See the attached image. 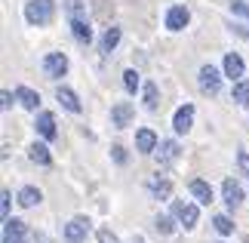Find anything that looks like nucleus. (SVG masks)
Returning a JSON list of instances; mask_svg holds the SVG:
<instances>
[{
    "label": "nucleus",
    "mask_w": 249,
    "mask_h": 243,
    "mask_svg": "<svg viewBox=\"0 0 249 243\" xmlns=\"http://www.w3.org/2000/svg\"><path fill=\"white\" fill-rule=\"evenodd\" d=\"M111 154H114V160H117V163H126V151H123L120 145H114V148H111Z\"/></svg>",
    "instance_id": "33"
},
{
    "label": "nucleus",
    "mask_w": 249,
    "mask_h": 243,
    "mask_svg": "<svg viewBox=\"0 0 249 243\" xmlns=\"http://www.w3.org/2000/svg\"><path fill=\"white\" fill-rule=\"evenodd\" d=\"M136 151H142V154H154L157 151V135H154V130L142 126V130L136 132Z\"/></svg>",
    "instance_id": "9"
},
{
    "label": "nucleus",
    "mask_w": 249,
    "mask_h": 243,
    "mask_svg": "<svg viewBox=\"0 0 249 243\" xmlns=\"http://www.w3.org/2000/svg\"><path fill=\"white\" fill-rule=\"evenodd\" d=\"M9 203H13V194L3 188V194H0V216H3V222H9Z\"/></svg>",
    "instance_id": "28"
},
{
    "label": "nucleus",
    "mask_w": 249,
    "mask_h": 243,
    "mask_svg": "<svg viewBox=\"0 0 249 243\" xmlns=\"http://www.w3.org/2000/svg\"><path fill=\"white\" fill-rule=\"evenodd\" d=\"M191 188V194L197 197V203H213V188H209V182H203V179H194L188 185Z\"/></svg>",
    "instance_id": "16"
},
{
    "label": "nucleus",
    "mask_w": 249,
    "mask_h": 243,
    "mask_svg": "<svg viewBox=\"0 0 249 243\" xmlns=\"http://www.w3.org/2000/svg\"><path fill=\"white\" fill-rule=\"evenodd\" d=\"M117 43H120V28H108L102 37V53H111Z\"/></svg>",
    "instance_id": "22"
},
{
    "label": "nucleus",
    "mask_w": 249,
    "mask_h": 243,
    "mask_svg": "<svg viewBox=\"0 0 249 243\" xmlns=\"http://www.w3.org/2000/svg\"><path fill=\"white\" fill-rule=\"evenodd\" d=\"M148 188H151V194H154L157 200H169L172 197V182L166 176H151L148 179Z\"/></svg>",
    "instance_id": "10"
},
{
    "label": "nucleus",
    "mask_w": 249,
    "mask_h": 243,
    "mask_svg": "<svg viewBox=\"0 0 249 243\" xmlns=\"http://www.w3.org/2000/svg\"><path fill=\"white\" fill-rule=\"evenodd\" d=\"M53 9H55L53 0H31V3L25 6V19L31 25H46L53 19Z\"/></svg>",
    "instance_id": "1"
},
{
    "label": "nucleus",
    "mask_w": 249,
    "mask_h": 243,
    "mask_svg": "<svg viewBox=\"0 0 249 243\" xmlns=\"http://www.w3.org/2000/svg\"><path fill=\"white\" fill-rule=\"evenodd\" d=\"M37 243H50V237H43V234H40V237H37Z\"/></svg>",
    "instance_id": "37"
},
{
    "label": "nucleus",
    "mask_w": 249,
    "mask_h": 243,
    "mask_svg": "<svg viewBox=\"0 0 249 243\" xmlns=\"http://www.w3.org/2000/svg\"><path fill=\"white\" fill-rule=\"evenodd\" d=\"M132 243H145V237H142V234H136V237H132Z\"/></svg>",
    "instance_id": "36"
},
{
    "label": "nucleus",
    "mask_w": 249,
    "mask_h": 243,
    "mask_svg": "<svg viewBox=\"0 0 249 243\" xmlns=\"http://www.w3.org/2000/svg\"><path fill=\"white\" fill-rule=\"evenodd\" d=\"M43 68H46L50 77H62L65 71H68V56H65V53H50L43 59Z\"/></svg>",
    "instance_id": "6"
},
{
    "label": "nucleus",
    "mask_w": 249,
    "mask_h": 243,
    "mask_svg": "<svg viewBox=\"0 0 249 243\" xmlns=\"http://www.w3.org/2000/svg\"><path fill=\"white\" fill-rule=\"evenodd\" d=\"M132 117H136V108H132L129 102H117L111 108V123L117 126V130H126V126L132 123Z\"/></svg>",
    "instance_id": "4"
},
{
    "label": "nucleus",
    "mask_w": 249,
    "mask_h": 243,
    "mask_svg": "<svg viewBox=\"0 0 249 243\" xmlns=\"http://www.w3.org/2000/svg\"><path fill=\"white\" fill-rule=\"evenodd\" d=\"M172 216H176L178 225H185L188 231L197 225V206L188 203V200H176V203H172Z\"/></svg>",
    "instance_id": "2"
},
{
    "label": "nucleus",
    "mask_w": 249,
    "mask_h": 243,
    "mask_svg": "<svg viewBox=\"0 0 249 243\" xmlns=\"http://www.w3.org/2000/svg\"><path fill=\"white\" fill-rule=\"evenodd\" d=\"M142 95H145V108L148 111H157V86L154 83H145V93H142Z\"/></svg>",
    "instance_id": "26"
},
{
    "label": "nucleus",
    "mask_w": 249,
    "mask_h": 243,
    "mask_svg": "<svg viewBox=\"0 0 249 243\" xmlns=\"http://www.w3.org/2000/svg\"><path fill=\"white\" fill-rule=\"evenodd\" d=\"M197 80H200V90H203V93L215 95L218 86H222V74H218V68L203 65V68H200V74H197Z\"/></svg>",
    "instance_id": "3"
},
{
    "label": "nucleus",
    "mask_w": 249,
    "mask_h": 243,
    "mask_svg": "<svg viewBox=\"0 0 249 243\" xmlns=\"http://www.w3.org/2000/svg\"><path fill=\"white\" fill-rule=\"evenodd\" d=\"M28 234V225L22 219H9L3 222V243H22V237Z\"/></svg>",
    "instance_id": "5"
},
{
    "label": "nucleus",
    "mask_w": 249,
    "mask_h": 243,
    "mask_svg": "<svg viewBox=\"0 0 249 243\" xmlns=\"http://www.w3.org/2000/svg\"><path fill=\"white\" fill-rule=\"evenodd\" d=\"M99 243H120V240L114 237V234H111L108 228H102V231H99Z\"/></svg>",
    "instance_id": "31"
},
{
    "label": "nucleus",
    "mask_w": 249,
    "mask_h": 243,
    "mask_svg": "<svg viewBox=\"0 0 249 243\" xmlns=\"http://www.w3.org/2000/svg\"><path fill=\"white\" fill-rule=\"evenodd\" d=\"M86 228H89V222H86V219H74V222L65 225V237H68L71 243H80L86 237Z\"/></svg>",
    "instance_id": "13"
},
{
    "label": "nucleus",
    "mask_w": 249,
    "mask_h": 243,
    "mask_svg": "<svg viewBox=\"0 0 249 243\" xmlns=\"http://www.w3.org/2000/svg\"><path fill=\"white\" fill-rule=\"evenodd\" d=\"M71 28H74L77 43H89V40H92V28L86 25V19H71Z\"/></svg>",
    "instance_id": "19"
},
{
    "label": "nucleus",
    "mask_w": 249,
    "mask_h": 243,
    "mask_svg": "<svg viewBox=\"0 0 249 243\" xmlns=\"http://www.w3.org/2000/svg\"><path fill=\"white\" fill-rule=\"evenodd\" d=\"M31 160L34 163H40V167H50L53 163V157H50V148H46V145H31Z\"/></svg>",
    "instance_id": "21"
},
{
    "label": "nucleus",
    "mask_w": 249,
    "mask_h": 243,
    "mask_svg": "<svg viewBox=\"0 0 249 243\" xmlns=\"http://www.w3.org/2000/svg\"><path fill=\"white\" fill-rule=\"evenodd\" d=\"M225 77H231V80H240V77H243V59L237 53L225 56Z\"/></svg>",
    "instance_id": "14"
},
{
    "label": "nucleus",
    "mask_w": 249,
    "mask_h": 243,
    "mask_svg": "<svg viewBox=\"0 0 249 243\" xmlns=\"http://www.w3.org/2000/svg\"><path fill=\"white\" fill-rule=\"evenodd\" d=\"M234 102L249 105V80H237L234 83Z\"/></svg>",
    "instance_id": "24"
},
{
    "label": "nucleus",
    "mask_w": 249,
    "mask_h": 243,
    "mask_svg": "<svg viewBox=\"0 0 249 243\" xmlns=\"http://www.w3.org/2000/svg\"><path fill=\"white\" fill-rule=\"evenodd\" d=\"M222 194H225V203H228L231 209L240 206V200H243V188H240V185H237L234 179H225V182H222Z\"/></svg>",
    "instance_id": "11"
},
{
    "label": "nucleus",
    "mask_w": 249,
    "mask_h": 243,
    "mask_svg": "<svg viewBox=\"0 0 249 243\" xmlns=\"http://www.w3.org/2000/svg\"><path fill=\"white\" fill-rule=\"evenodd\" d=\"M34 126H37V132H40L46 142L55 139V117H53L50 111H40V114H37V123Z\"/></svg>",
    "instance_id": "12"
},
{
    "label": "nucleus",
    "mask_w": 249,
    "mask_h": 243,
    "mask_svg": "<svg viewBox=\"0 0 249 243\" xmlns=\"http://www.w3.org/2000/svg\"><path fill=\"white\" fill-rule=\"evenodd\" d=\"M43 200V194L37 191V188H31V185H28V188H22L18 191V206H25V209H31V206H37V203Z\"/></svg>",
    "instance_id": "18"
},
{
    "label": "nucleus",
    "mask_w": 249,
    "mask_h": 243,
    "mask_svg": "<svg viewBox=\"0 0 249 243\" xmlns=\"http://www.w3.org/2000/svg\"><path fill=\"white\" fill-rule=\"evenodd\" d=\"M188 22H191L188 6H169V13H166V28L169 31H181Z\"/></svg>",
    "instance_id": "7"
},
{
    "label": "nucleus",
    "mask_w": 249,
    "mask_h": 243,
    "mask_svg": "<svg viewBox=\"0 0 249 243\" xmlns=\"http://www.w3.org/2000/svg\"><path fill=\"white\" fill-rule=\"evenodd\" d=\"M65 9H68V16H71V19H83V13H86L83 0H65Z\"/></svg>",
    "instance_id": "27"
},
{
    "label": "nucleus",
    "mask_w": 249,
    "mask_h": 243,
    "mask_svg": "<svg viewBox=\"0 0 249 243\" xmlns=\"http://www.w3.org/2000/svg\"><path fill=\"white\" fill-rule=\"evenodd\" d=\"M157 231H160V234H172V231H176V225H172L169 216H157Z\"/></svg>",
    "instance_id": "29"
},
{
    "label": "nucleus",
    "mask_w": 249,
    "mask_h": 243,
    "mask_svg": "<svg viewBox=\"0 0 249 243\" xmlns=\"http://www.w3.org/2000/svg\"><path fill=\"white\" fill-rule=\"evenodd\" d=\"M234 13H240V16H249V3H243V0H234Z\"/></svg>",
    "instance_id": "34"
},
{
    "label": "nucleus",
    "mask_w": 249,
    "mask_h": 243,
    "mask_svg": "<svg viewBox=\"0 0 249 243\" xmlns=\"http://www.w3.org/2000/svg\"><path fill=\"white\" fill-rule=\"evenodd\" d=\"M0 105H3V111H6V108H13V93H9V90L0 93Z\"/></svg>",
    "instance_id": "32"
},
{
    "label": "nucleus",
    "mask_w": 249,
    "mask_h": 243,
    "mask_svg": "<svg viewBox=\"0 0 249 243\" xmlns=\"http://www.w3.org/2000/svg\"><path fill=\"white\" fill-rule=\"evenodd\" d=\"M123 86H126V93H136L139 86H142V80H139V71H123Z\"/></svg>",
    "instance_id": "25"
},
{
    "label": "nucleus",
    "mask_w": 249,
    "mask_h": 243,
    "mask_svg": "<svg viewBox=\"0 0 249 243\" xmlns=\"http://www.w3.org/2000/svg\"><path fill=\"white\" fill-rule=\"evenodd\" d=\"M231 31H234V34H240V37H246V40H249V25H231Z\"/></svg>",
    "instance_id": "35"
},
{
    "label": "nucleus",
    "mask_w": 249,
    "mask_h": 243,
    "mask_svg": "<svg viewBox=\"0 0 249 243\" xmlns=\"http://www.w3.org/2000/svg\"><path fill=\"white\" fill-rule=\"evenodd\" d=\"M191 126H194V105H181V108L176 111V117H172V130L188 132Z\"/></svg>",
    "instance_id": "8"
},
{
    "label": "nucleus",
    "mask_w": 249,
    "mask_h": 243,
    "mask_svg": "<svg viewBox=\"0 0 249 243\" xmlns=\"http://www.w3.org/2000/svg\"><path fill=\"white\" fill-rule=\"evenodd\" d=\"M213 225H215V231H218V234H222V237L234 234V222L228 219V216H215V219H213Z\"/></svg>",
    "instance_id": "23"
},
{
    "label": "nucleus",
    "mask_w": 249,
    "mask_h": 243,
    "mask_svg": "<svg viewBox=\"0 0 249 243\" xmlns=\"http://www.w3.org/2000/svg\"><path fill=\"white\" fill-rule=\"evenodd\" d=\"M16 99L22 102V108H28V111H37V105H40V95H37L34 90H28V86H18Z\"/></svg>",
    "instance_id": "17"
},
{
    "label": "nucleus",
    "mask_w": 249,
    "mask_h": 243,
    "mask_svg": "<svg viewBox=\"0 0 249 243\" xmlns=\"http://www.w3.org/2000/svg\"><path fill=\"white\" fill-rule=\"evenodd\" d=\"M178 160V145L176 142H160V163H176Z\"/></svg>",
    "instance_id": "20"
},
{
    "label": "nucleus",
    "mask_w": 249,
    "mask_h": 243,
    "mask_svg": "<svg viewBox=\"0 0 249 243\" xmlns=\"http://www.w3.org/2000/svg\"><path fill=\"white\" fill-rule=\"evenodd\" d=\"M55 99H59L68 111H74V114H80V99L74 95V90H68V86H59L55 90Z\"/></svg>",
    "instance_id": "15"
},
{
    "label": "nucleus",
    "mask_w": 249,
    "mask_h": 243,
    "mask_svg": "<svg viewBox=\"0 0 249 243\" xmlns=\"http://www.w3.org/2000/svg\"><path fill=\"white\" fill-rule=\"evenodd\" d=\"M237 167H240V176L249 179V154L246 151H237Z\"/></svg>",
    "instance_id": "30"
}]
</instances>
